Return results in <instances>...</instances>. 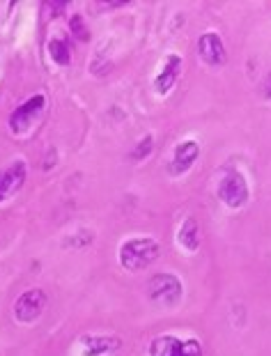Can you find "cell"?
Returning a JSON list of instances; mask_svg holds the SVG:
<instances>
[{"label": "cell", "mask_w": 271, "mask_h": 356, "mask_svg": "<svg viewBox=\"0 0 271 356\" xmlns=\"http://www.w3.org/2000/svg\"><path fill=\"white\" fill-rule=\"evenodd\" d=\"M44 108H47V97L44 95L30 97L28 102L21 104L10 115V129L14 134H26L28 129L35 124V120L44 113Z\"/></svg>", "instance_id": "8992f818"}, {"label": "cell", "mask_w": 271, "mask_h": 356, "mask_svg": "<svg viewBox=\"0 0 271 356\" xmlns=\"http://www.w3.org/2000/svg\"><path fill=\"white\" fill-rule=\"evenodd\" d=\"M198 56L207 67H221L228 63V51L216 33H205L198 40Z\"/></svg>", "instance_id": "52a82bcc"}, {"label": "cell", "mask_w": 271, "mask_h": 356, "mask_svg": "<svg viewBox=\"0 0 271 356\" xmlns=\"http://www.w3.org/2000/svg\"><path fill=\"white\" fill-rule=\"evenodd\" d=\"M262 92H265V97L271 102V72L267 74V79L262 81Z\"/></svg>", "instance_id": "2e32d148"}, {"label": "cell", "mask_w": 271, "mask_h": 356, "mask_svg": "<svg viewBox=\"0 0 271 356\" xmlns=\"http://www.w3.org/2000/svg\"><path fill=\"white\" fill-rule=\"evenodd\" d=\"M177 241L179 246L186 248L189 253H195L200 248V228L198 223H195V218H186L182 223V228H179V234H177Z\"/></svg>", "instance_id": "7c38bea8"}, {"label": "cell", "mask_w": 271, "mask_h": 356, "mask_svg": "<svg viewBox=\"0 0 271 356\" xmlns=\"http://www.w3.org/2000/svg\"><path fill=\"white\" fill-rule=\"evenodd\" d=\"M152 149H154V140H152V136H145L140 143H138V147L131 152V159L133 161H140V159H145L152 154Z\"/></svg>", "instance_id": "5bb4252c"}, {"label": "cell", "mask_w": 271, "mask_h": 356, "mask_svg": "<svg viewBox=\"0 0 271 356\" xmlns=\"http://www.w3.org/2000/svg\"><path fill=\"white\" fill-rule=\"evenodd\" d=\"M122 347V340L117 336H83L81 352L83 356H106L117 352Z\"/></svg>", "instance_id": "8fae6325"}, {"label": "cell", "mask_w": 271, "mask_h": 356, "mask_svg": "<svg viewBox=\"0 0 271 356\" xmlns=\"http://www.w3.org/2000/svg\"><path fill=\"white\" fill-rule=\"evenodd\" d=\"M198 156H200V145L195 140L179 143L175 147V152H172V161L168 163V172L172 177L184 175V172H189L193 168V163L198 161Z\"/></svg>", "instance_id": "ba28073f"}, {"label": "cell", "mask_w": 271, "mask_h": 356, "mask_svg": "<svg viewBox=\"0 0 271 356\" xmlns=\"http://www.w3.org/2000/svg\"><path fill=\"white\" fill-rule=\"evenodd\" d=\"M49 56L56 65H63V67L69 65V60H72L69 44H67L65 40H60V37H56V40L49 42Z\"/></svg>", "instance_id": "4fadbf2b"}, {"label": "cell", "mask_w": 271, "mask_h": 356, "mask_svg": "<svg viewBox=\"0 0 271 356\" xmlns=\"http://www.w3.org/2000/svg\"><path fill=\"white\" fill-rule=\"evenodd\" d=\"M149 356H202V345L195 338L179 340L175 336H159L149 343Z\"/></svg>", "instance_id": "3957f363"}, {"label": "cell", "mask_w": 271, "mask_h": 356, "mask_svg": "<svg viewBox=\"0 0 271 356\" xmlns=\"http://www.w3.org/2000/svg\"><path fill=\"white\" fill-rule=\"evenodd\" d=\"M182 67H184V60L179 58V56H175V53L165 58L161 72L156 74V79H154V90H156V92H159V95H168L170 90H172V86H175L177 76L182 74Z\"/></svg>", "instance_id": "30bf717a"}, {"label": "cell", "mask_w": 271, "mask_h": 356, "mask_svg": "<svg viewBox=\"0 0 271 356\" xmlns=\"http://www.w3.org/2000/svg\"><path fill=\"white\" fill-rule=\"evenodd\" d=\"M26 177H28V165L26 161H21V159L14 161L10 168H5L0 172V202L10 200L12 195L26 184Z\"/></svg>", "instance_id": "9c48e42d"}, {"label": "cell", "mask_w": 271, "mask_h": 356, "mask_svg": "<svg viewBox=\"0 0 271 356\" xmlns=\"http://www.w3.org/2000/svg\"><path fill=\"white\" fill-rule=\"evenodd\" d=\"M182 280L172 274H154L147 280V297L152 304L172 308L182 301Z\"/></svg>", "instance_id": "7a4b0ae2"}, {"label": "cell", "mask_w": 271, "mask_h": 356, "mask_svg": "<svg viewBox=\"0 0 271 356\" xmlns=\"http://www.w3.org/2000/svg\"><path fill=\"white\" fill-rule=\"evenodd\" d=\"M161 248L154 239H129L120 246V264L126 271H142L156 262Z\"/></svg>", "instance_id": "6da1fadb"}, {"label": "cell", "mask_w": 271, "mask_h": 356, "mask_svg": "<svg viewBox=\"0 0 271 356\" xmlns=\"http://www.w3.org/2000/svg\"><path fill=\"white\" fill-rule=\"evenodd\" d=\"M47 294L44 290H28L17 299L14 304V320L21 324H33L42 317V313L47 310Z\"/></svg>", "instance_id": "5b68a950"}, {"label": "cell", "mask_w": 271, "mask_h": 356, "mask_svg": "<svg viewBox=\"0 0 271 356\" xmlns=\"http://www.w3.org/2000/svg\"><path fill=\"white\" fill-rule=\"evenodd\" d=\"M72 30H74V35H76L79 42H88V28L83 26L81 14H74L72 17Z\"/></svg>", "instance_id": "9a60e30c"}, {"label": "cell", "mask_w": 271, "mask_h": 356, "mask_svg": "<svg viewBox=\"0 0 271 356\" xmlns=\"http://www.w3.org/2000/svg\"><path fill=\"white\" fill-rule=\"evenodd\" d=\"M248 195H251V191H248L246 177L242 172L239 170L225 172V177L218 184V198L228 204L230 209H239L248 202Z\"/></svg>", "instance_id": "277c9868"}]
</instances>
